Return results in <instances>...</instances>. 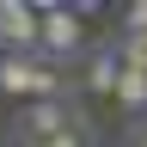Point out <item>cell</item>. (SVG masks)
Returning <instances> with one entry per match:
<instances>
[{"label":"cell","instance_id":"cell-5","mask_svg":"<svg viewBox=\"0 0 147 147\" xmlns=\"http://www.w3.org/2000/svg\"><path fill=\"white\" fill-rule=\"evenodd\" d=\"M110 98H117V104H129V110H141V104H147V74H141V67H123Z\"/></svg>","mask_w":147,"mask_h":147},{"label":"cell","instance_id":"cell-2","mask_svg":"<svg viewBox=\"0 0 147 147\" xmlns=\"http://www.w3.org/2000/svg\"><path fill=\"white\" fill-rule=\"evenodd\" d=\"M37 49L43 55H74L80 49V18H74V6H37Z\"/></svg>","mask_w":147,"mask_h":147},{"label":"cell","instance_id":"cell-4","mask_svg":"<svg viewBox=\"0 0 147 147\" xmlns=\"http://www.w3.org/2000/svg\"><path fill=\"white\" fill-rule=\"evenodd\" d=\"M67 129V110L55 104V98H37V104H25V117L12 123V135L25 141V147H37V141H49V135H61Z\"/></svg>","mask_w":147,"mask_h":147},{"label":"cell","instance_id":"cell-6","mask_svg":"<svg viewBox=\"0 0 147 147\" xmlns=\"http://www.w3.org/2000/svg\"><path fill=\"white\" fill-rule=\"evenodd\" d=\"M117 74H123V55L110 49V55H98V61H92V74H86V86H92V92H117Z\"/></svg>","mask_w":147,"mask_h":147},{"label":"cell","instance_id":"cell-8","mask_svg":"<svg viewBox=\"0 0 147 147\" xmlns=\"http://www.w3.org/2000/svg\"><path fill=\"white\" fill-rule=\"evenodd\" d=\"M37 147H80V135H74V129H61V135H49V141H37Z\"/></svg>","mask_w":147,"mask_h":147},{"label":"cell","instance_id":"cell-9","mask_svg":"<svg viewBox=\"0 0 147 147\" xmlns=\"http://www.w3.org/2000/svg\"><path fill=\"white\" fill-rule=\"evenodd\" d=\"M141 147H147V135H141Z\"/></svg>","mask_w":147,"mask_h":147},{"label":"cell","instance_id":"cell-1","mask_svg":"<svg viewBox=\"0 0 147 147\" xmlns=\"http://www.w3.org/2000/svg\"><path fill=\"white\" fill-rule=\"evenodd\" d=\"M0 92H12V98H55L61 80H55V67L31 61V55H0Z\"/></svg>","mask_w":147,"mask_h":147},{"label":"cell","instance_id":"cell-7","mask_svg":"<svg viewBox=\"0 0 147 147\" xmlns=\"http://www.w3.org/2000/svg\"><path fill=\"white\" fill-rule=\"evenodd\" d=\"M129 37H147V0L129 6Z\"/></svg>","mask_w":147,"mask_h":147},{"label":"cell","instance_id":"cell-3","mask_svg":"<svg viewBox=\"0 0 147 147\" xmlns=\"http://www.w3.org/2000/svg\"><path fill=\"white\" fill-rule=\"evenodd\" d=\"M0 49L6 55H37V6L0 0Z\"/></svg>","mask_w":147,"mask_h":147}]
</instances>
